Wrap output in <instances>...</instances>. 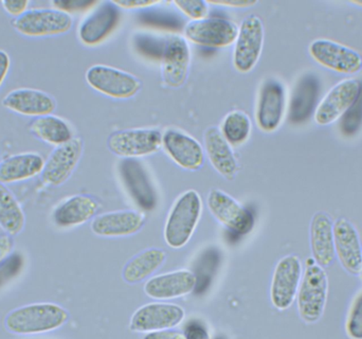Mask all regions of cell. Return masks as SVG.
I'll return each mask as SVG.
<instances>
[{
  "label": "cell",
  "mask_w": 362,
  "mask_h": 339,
  "mask_svg": "<svg viewBox=\"0 0 362 339\" xmlns=\"http://www.w3.org/2000/svg\"><path fill=\"white\" fill-rule=\"evenodd\" d=\"M69 321V313L55 304H33L11 311L4 319V327L16 335L48 333L63 327Z\"/></svg>",
  "instance_id": "6da1fadb"
},
{
  "label": "cell",
  "mask_w": 362,
  "mask_h": 339,
  "mask_svg": "<svg viewBox=\"0 0 362 339\" xmlns=\"http://www.w3.org/2000/svg\"><path fill=\"white\" fill-rule=\"evenodd\" d=\"M202 208V196L195 190H187L176 198L163 229L168 246L180 249L189 242L199 223Z\"/></svg>",
  "instance_id": "7a4b0ae2"
},
{
  "label": "cell",
  "mask_w": 362,
  "mask_h": 339,
  "mask_svg": "<svg viewBox=\"0 0 362 339\" xmlns=\"http://www.w3.org/2000/svg\"><path fill=\"white\" fill-rule=\"evenodd\" d=\"M329 277L325 268L314 259H308L296 298L302 321L314 325L322 318L329 297Z\"/></svg>",
  "instance_id": "3957f363"
},
{
  "label": "cell",
  "mask_w": 362,
  "mask_h": 339,
  "mask_svg": "<svg viewBox=\"0 0 362 339\" xmlns=\"http://www.w3.org/2000/svg\"><path fill=\"white\" fill-rule=\"evenodd\" d=\"M12 25L23 35L45 38L67 33L74 25V18L61 8H32L13 19Z\"/></svg>",
  "instance_id": "277c9868"
},
{
  "label": "cell",
  "mask_w": 362,
  "mask_h": 339,
  "mask_svg": "<svg viewBox=\"0 0 362 339\" xmlns=\"http://www.w3.org/2000/svg\"><path fill=\"white\" fill-rule=\"evenodd\" d=\"M287 114V95L278 79H266L259 87L255 106V122L264 133L278 131Z\"/></svg>",
  "instance_id": "5b68a950"
},
{
  "label": "cell",
  "mask_w": 362,
  "mask_h": 339,
  "mask_svg": "<svg viewBox=\"0 0 362 339\" xmlns=\"http://www.w3.org/2000/svg\"><path fill=\"white\" fill-rule=\"evenodd\" d=\"M265 40L263 21L257 15L251 14L243 19L234 42V68L240 74H248L259 63Z\"/></svg>",
  "instance_id": "8992f818"
},
{
  "label": "cell",
  "mask_w": 362,
  "mask_h": 339,
  "mask_svg": "<svg viewBox=\"0 0 362 339\" xmlns=\"http://www.w3.org/2000/svg\"><path fill=\"white\" fill-rule=\"evenodd\" d=\"M308 53L317 64L337 74L353 76L362 70V55L358 51L329 38L313 40Z\"/></svg>",
  "instance_id": "52a82bcc"
},
{
  "label": "cell",
  "mask_w": 362,
  "mask_h": 339,
  "mask_svg": "<svg viewBox=\"0 0 362 339\" xmlns=\"http://www.w3.org/2000/svg\"><path fill=\"white\" fill-rule=\"evenodd\" d=\"M303 272L301 260L297 255H285L279 260L270 283V301L274 308L286 311L293 306Z\"/></svg>",
  "instance_id": "ba28073f"
},
{
  "label": "cell",
  "mask_w": 362,
  "mask_h": 339,
  "mask_svg": "<svg viewBox=\"0 0 362 339\" xmlns=\"http://www.w3.org/2000/svg\"><path fill=\"white\" fill-rule=\"evenodd\" d=\"M85 79L91 88L118 100L135 97L142 86L141 81L137 76L107 65L91 66L87 70Z\"/></svg>",
  "instance_id": "9c48e42d"
},
{
  "label": "cell",
  "mask_w": 362,
  "mask_h": 339,
  "mask_svg": "<svg viewBox=\"0 0 362 339\" xmlns=\"http://www.w3.org/2000/svg\"><path fill=\"white\" fill-rule=\"evenodd\" d=\"M163 148V134L156 129H131L116 132L108 139L112 154L137 159L155 154Z\"/></svg>",
  "instance_id": "30bf717a"
},
{
  "label": "cell",
  "mask_w": 362,
  "mask_h": 339,
  "mask_svg": "<svg viewBox=\"0 0 362 339\" xmlns=\"http://www.w3.org/2000/svg\"><path fill=\"white\" fill-rule=\"evenodd\" d=\"M206 206L213 217L233 234L244 236L255 226L252 213L223 190H210Z\"/></svg>",
  "instance_id": "8fae6325"
},
{
  "label": "cell",
  "mask_w": 362,
  "mask_h": 339,
  "mask_svg": "<svg viewBox=\"0 0 362 339\" xmlns=\"http://www.w3.org/2000/svg\"><path fill=\"white\" fill-rule=\"evenodd\" d=\"M118 173L125 191L138 208L146 212L156 208L158 196L144 163L137 159H122Z\"/></svg>",
  "instance_id": "7c38bea8"
},
{
  "label": "cell",
  "mask_w": 362,
  "mask_h": 339,
  "mask_svg": "<svg viewBox=\"0 0 362 339\" xmlns=\"http://www.w3.org/2000/svg\"><path fill=\"white\" fill-rule=\"evenodd\" d=\"M361 83L349 78L334 85L319 102L314 119L321 127L333 125L340 120L354 104L361 91Z\"/></svg>",
  "instance_id": "4fadbf2b"
},
{
  "label": "cell",
  "mask_w": 362,
  "mask_h": 339,
  "mask_svg": "<svg viewBox=\"0 0 362 339\" xmlns=\"http://www.w3.org/2000/svg\"><path fill=\"white\" fill-rule=\"evenodd\" d=\"M238 33V25L223 17H206L202 21H189L185 28L187 40L209 48H225L234 44Z\"/></svg>",
  "instance_id": "5bb4252c"
},
{
  "label": "cell",
  "mask_w": 362,
  "mask_h": 339,
  "mask_svg": "<svg viewBox=\"0 0 362 339\" xmlns=\"http://www.w3.org/2000/svg\"><path fill=\"white\" fill-rule=\"evenodd\" d=\"M185 317L183 308L168 302H152L140 306L131 318L129 328L137 333H151L174 329Z\"/></svg>",
  "instance_id": "9a60e30c"
},
{
  "label": "cell",
  "mask_w": 362,
  "mask_h": 339,
  "mask_svg": "<svg viewBox=\"0 0 362 339\" xmlns=\"http://www.w3.org/2000/svg\"><path fill=\"white\" fill-rule=\"evenodd\" d=\"M121 17V8L114 1L99 2L81 23L78 38L86 46L102 44L118 28Z\"/></svg>",
  "instance_id": "2e32d148"
},
{
  "label": "cell",
  "mask_w": 362,
  "mask_h": 339,
  "mask_svg": "<svg viewBox=\"0 0 362 339\" xmlns=\"http://www.w3.org/2000/svg\"><path fill=\"white\" fill-rule=\"evenodd\" d=\"M163 83L171 88H180L187 82L191 65V50L182 36H168L160 57Z\"/></svg>",
  "instance_id": "e0dca14e"
},
{
  "label": "cell",
  "mask_w": 362,
  "mask_h": 339,
  "mask_svg": "<svg viewBox=\"0 0 362 339\" xmlns=\"http://www.w3.org/2000/svg\"><path fill=\"white\" fill-rule=\"evenodd\" d=\"M84 144L82 139L74 137L67 144L57 146L45 161L40 173L45 185L59 187L74 174L82 157Z\"/></svg>",
  "instance_id": "ac0fdd59"
},
{
  "label": "cell",
  "mask_w": 362,
  "mask_h": 339,
  "mask_svg": "<svg viewBox=\"0 0 362 339\" xmlns=\"http://www.w3.org/2000/svg\"><path fill=\"white\" fill-rule=\"evenodd\" d=\"M321 91L320 80L316 74H305L300 76L287 102V119L291 125H303L310 120L320 102Z\"/></svg>",
  "instance_id": "d6986e66"
},
{
  "label": "cell",
  "mask_w": 362,
  "mask_h": 339,
  "mask_svg": "<svg viewBox=\"0 0 362 339\" xmlns=\"http://www.w3.org/2000/svg\"><path fill=\"white\" fill-rule=\"evenodd\" d=\"M165 154L181 169L197 171L204 166V146L189 134L177 129H169L163 134Z\"/></svg>",
  "instance_id": "ffe728a7"
},
{
  "label": "cell",
  "mask_w": 362,
  "mask_h": 339,
  "mask_svg": "<svg viewBox=\"0 0 362 339\" xmlns=\"http://www.w3.org/2000/svg\"><path fill=\"white\" fill-rule=\"evenodd\" d=\"M336 258L346 272L361 274L362 244L358 230L349 219L341 217L334 222Z\"/></svg>",
  "instance_id": "44dd1931"
},
{
  "label": "cell",
  "mask_w": 362,
  "mask_h": 339,
  "mask_svg": "<svg viewBox=\"0 0 362 339\" xmlns=\"http://www.w3.org/2000/svg\"><path fill=\"white\" fill-rule=\"evenodd\" d=\"M196 285L195 274L183 268L153 276L144 285V293L152 299L167 301L189 295L196 289Z\"/></svg>",
  "instance_id": "7402d4cb"
},
{
  "label": "cell",
  "mask_w": 362,
  "mask_h": 339,
  "mask_svg": "<svg viewBox=\"0 0 362 339\" xmlns=\"http://www.w3.org/2000/svg\"><path fill=\"white\" fill-rule=\"evenodd\" d=\"M146 215L139 210H119L98 215L91 222V231L103 238L134 236L144 228Z\"/></svg>",
  "instance_id": "603a6c76"
},
{
  "label": "cell",
  "mask_w": 362,
  "mask_h": 339,
  "mask_svg": "<svg viewBox=\"0 0 362 339\" xmlns=\"http://www.w3.org/2000/svg\"><path fill=\"white\" fill-rule=\"evenodd\" d=\"M310 244L313 259L321 268H329L336 259L334 222L323 211L312 217L310 225Z\"/></svg>",
  "instance_id": "cb8c5ba5"
},
{
  "label": "cell",
  "mask_w": 362,
  "mask_h": 339,
  "mask_svg": "<svg viewBox=\"0 0 362 339\" xmlns=\"http://www.w3.org/2000/svg\"><path fill=\"white\" fill-rule=\"evenodd\" d=\"M204 154L213 169L227 180H233L238 173V163L232 146L226 142L217 127H211L204 132Z\"/></svg>",
  "instance_id": "d4e9b609"
},
{
  "label": "cell",
  "mask_w": 362,
  "mask_h": 339,
  "mask_svg": "<svg viewBox=\"0 0 362 339\" xmlns=\"http://www.w3.org/2000/svg\"><path fill=\"white\" fill-rule=\"evenodd\" d=\"M2 105L17 114L38 118L52 115L57 108V102L44 91L19 88L8 93L2 100Z\"/></svg>",
  "instance_id": "484cf974"
},
{
  "label": "cell",
  "mask_w": 362,
  "mask_h": 339,
  "mask_svg": "<svg viewBox=\"0 0 362 339\" xmlns=\"http://www.w3.org/2000/svg\"><path fill=\"white\" fill-rule=\"evenodd\" d=\"M99 210V202L89 195L71 196L57 205L52 221L59 228H74L90 221Z\"/></svg>",
  "instance_id": "4316f807"
},
{
  "label": "cell",
  "mask_w": 362,
  "mask_h": 339,
  "mask_svg": "<svg viewBox=\"0 0 362 339\" xmlns=\"http://www.w3.org/2000/svg\"><path fill=\"white\" fill-rule=\"evenodd\" d=\"M167 259V253L160 248L144 249L132 258L123 268L122 278L129 285H137L152 278L160 270Z\"/></svg>",
  "instance_id": "83f0119b"
},
{
  "label": "cell",
  "mask_w": 362,
  "mask_h": 339,
  "mask_svg": "<svg viewBox=\"0 0 362 339\" xmlns=\"http://www.w3.org/2000/svg\"><path fill=\"white\" fill-rule=\"evenodd\" d=\"M45 161L37 153H21L13 155L0 163V183H17L27 180L40 174Z\"/></svg>",
  "instance_id": "f1b7e54d"
},
{
  "label": "cell",
  "mask_w": 362,
  "mask_h": 339,
  "mask_svg": "<svg viewBox=\"0 0 362 339\" xmlns=\"http://www.w3.org/2000/svg\"><path fill=\"white\" fill-rule=\"evenodd\" d=\"M30 131L38 139L55 146L67 144L74 138L68 123L53 115L38 117L30 125Z\"/></svg>",
  "instance_id": "f546056e"
},
{
  "label": "cell",
  "mask_w": 362,
  "mask_h": 339,
  "mask_svg": "<svg viewBox=\"0 0 362 339\" xmlns=\"http://www.w3.org/2000/svg\"><path fill=\"white\" fill-rule=\"evenodd\" d=\"M25 217L18 200L4 183H0V228L4 234L17 236L25 228Z\"/></svg>",
  "instance_id": "4dcf8cb0"
},
{
  "label": "cell",
  "mask_w": 362,
  "mask_h": 339,
  "mask_svg": "<svg viewBox=\"0 0 362 339\" xmlns=\"http://www.w3.org/2000/svg\"><path fill=\"white\" fill-rule=\"evenodd\" d=\"M219 131L230 146H240L250 138L252 123L246 113L232 110L221 121Z\"/></svg>",
  "instance_id": "1f68e13d"
},
{
  "label": "cell",
  "mask_w": 362,
  "mask_h": 339,
  "mask_svg": "<svg viewBox=\"0 0 362 339\" xmlns=\"http://www.w3.org/2000/svg\"><path fill=\"white\" fill-rule=\"evenodd\" d=\"M362 125V85L361 93L348 112L340 118L339 130L346 137H353L361 131Z\"/></svg>",
  "instance_id": "d6a6232c"
},
{
  "label": "cell",
  "mask_w": 362,
  "mask_h": 339,
  "mask_svg": "<svg viewBox=\"0 0 362 339\" xmlns=\"http://www.w3.org/2000/svg\"><path fill=\"white\" fill-rule=\"evenodd\" d=\"M346 332L351 339H362V289L351 304L346 316Z\"/></svg>",
  "instance_id": "836d02e7"
},
{
  "label": "cell",
  "mask_w": 362,
  "mask_h": 339,
  "mask_svg": "<svg viewBox=\"0 0 362 339\" xmlns=\"http://www.w3.org/2000/svg\"><path fill=\"white\" fill-rule=\"evenodd\" d=\"M173 4L192 21L206 18L210 10L208 2L204 0H175Z\"/></svg>",
  "instance_id": "e575fe53"
},
{
  "label": "cell",
  "mask_w": 362,
  "mask_h": 339,
  "mask_svg": "<svg viewBox=\"0 0 362 339\" xmlns=\"http://www.w3.org/2000/svg\"><path fill=\"white\" fill-rule=\"evenodd\" d=\"M181 332L185 339H212L208 325L199 318L189 319Z\"/></svg>",
  "instance_id": "d590c367"
},
{
  "label": "cell",
  "mask_w": 362,
  "mask_h": 339,
  "mask_svg": "<svg viewBox=\"0 0 362 339\" xmlns=\"http://www.w3.org/2000/svg\"><path fill=\"white\" fill-rule=\"evenodd\" d=\"M115 4L125 10H138V8H152L160 4L156 0H115Z\"/></svg>",
  "instance_id": "8d00e7d4"
},
{
  "label": "cell",
  "mask_w": 362,
  "mask_h": 339,
  "mask_svg": "<svg viewBox=\"0 0 362 339\" xmlns=\"http://www.w3.org/2000/svg\"><path fill=\"white\" fill-rule=\"evenodd\" d=\"M1 6H4L6 12L16 18L27 11L29 1H27V0H23V1H2Z\"/></svg>",
  "instance_id": "74e56055"
},
{
  "label": "cell",
  "mask_w": 362,
  "mask_h": 339,
  "mask_svg": "<svg viewBox=\"0 0 362 339\" xmlns=\"http://www.w3.org/2000/svg\"><path fill=\"white\" fill-rule=\"evenodd\" d=\"M208 4L232 8H248L255 6L257 1H253V0H217V1H208Z\"/></svg>",
  "instance_id": "f35d334b"
},
{
  "label": "cell",
  "mask_w": 362,
  "mask_h": 339,
  "mask_svg": "<svg viewBox=\"0 0 362 339\" xmlns=\"http://www.w3.org/2000/svg\"><path fill=\"white\" fill-rule=\"evenodd\" d=\"M142 339H185L182 332L175 329L163 330V331L146 333Z\"/></svg>",
  "instance_id": "ab89813d"
},
{
  "label": "cell",
  "mask_w": 362,
  "mask_h": 339,
  "mask_svg": "<svg viewBox=\"0 0 362 339\" xmlns=\"http://www.w3.org/2000/svg\"><path fill=\"white\" fill-rule=\"evenodd\" d=\"M13 247H14L13 236L6 234H0V264L12 253Z\"/></svg>",
  "instance_id": "60d3db41"
},
{
  "label": "cell",
  "mask_w": 362,
  "mask_h": 339,
  "mask_svg": "<svg viewBox=\"0 0 362 339\" xmlns=\"http://www.w3.org/2000/svg\"><path fill=\"white\" fill-rule=\"evenodd\" d=\"M10 57L6 51L0 50V86L4 83L8 69H10Z\"/></svg>",
  "instance_id": "b9f144b4"
},
{
  "label": "cell",
  "mask_w": 362,
  "mask_h": 339,
  "mask_svg": "<svg viewBox=\"0 0 362 339\" xmlns=\"http://www.w3.org/2000/svg\"><path fill=\"white\" fill-rule=\"evenodd\" d=\"M350 4L359 6V8H362V0H352V1H350Z\"/></svg>",
  "instance_id": "7bdbcfd3"
},
{
  "label": "cell",
  "mask_w": 362,
  "mask_h": 339,
  "mask_svg": "<svg viewBox=\"0 0 362 339\" xmlns=\"http://www.w3.org/2000/svg\"><path fill=\"white\" fill-rule=\"evenodd\" d=\"M212 339H227L225 335H221V334H219V335L214 336V338H212Z\"/></svg>",
  "instance_id": "ee69618b"
},
{
  "label": "cell",
  "mask_w": 362,
  "mask_h": 339,
  "mask_svg": "<svg viewBox=\"0 0 362 339\" xmlns=\"http://www.w3.org/2000/svg\"><path fill=\"white\" fill-rule=\"evenodd\" d=\"M359 275H361V279H362V263H361V274H359Z\"/></svg>",
  "instance_id": "f6af8a7d"
}]
</instances>
